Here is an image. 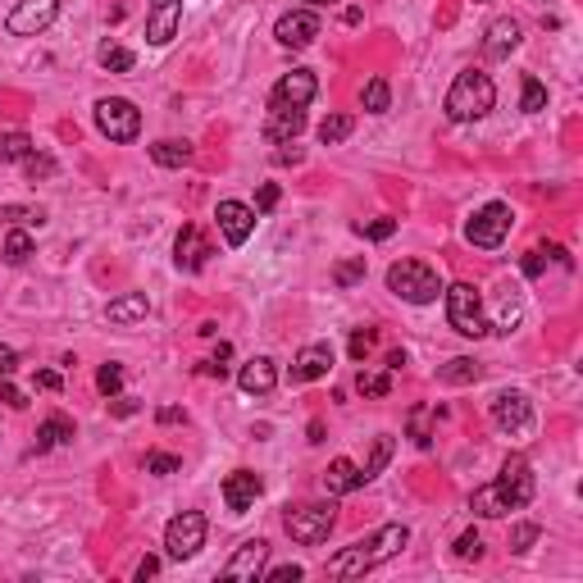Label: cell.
<instances>
[{"label":"cell","mask_w":583,"mask_h":583,"mask_svg":"<svg viewBox=\"0 0 583 583\" xmlns=\"http://www.w3.org/2000/svg\"><path fill=\"white\" fill-rule=\"evenodd\" d=\"M534 492H538L534 465H529V456L516 452V456H506V465H501V474L492 483L470 492V510L483 516V520H501V516H510V510H525L534 501Z\"/></svg>","instance_id":"cell-1"},{"label":"cell","mask_w":583,"mask_h":583,"mask_svg":"<svg viewBox=\"0 0 583 583\" xmlns=\"http://www.w3.org/2000/svg\"><path fill=\"white\" fill-rule=\"evenodd\" d=\"M406 543H410V529H406V525H383V529H374L370 538H360V543L342 547L337 556H328V574H333V579H360V574L379 570L383 561H392Z\"/></svg>","instance_id":"cell-2"},{"label":"cell","mask_w":583,"mask_h":583,"mask_svg":"<svg viewBox=\"0 0 583 583\" xmlns=\"http://www.w3.org/2000/svg\"><path fill=\"white\" fill-rule=\"evenodd\" d=\"M492 105H497V83L488 78L483 68L456 73V83H452V92H447V119H452V123H474V119H483Z\"/></svg>","instance_id":"cell-3"},{"label":"cell","mask_w":583,"mask_h":583,"mask_svg":"<svg viewBox=\"0 0 583 583\" xmlns=\"http://www.w3.org/2000/svg\"><path fill=\"white\" fill-rule=\"evenodd\" d=\"M388 292H397L410 306H433L443 297V278H437V269L424 265V260H397L388 269Z\"/></svg>","instance_id":"cell-4"},{"label":"cell","mask_w":583,"mask_h":583,"mask_svg":"<svg viewBox=\"0 0 583 583\" xmlns=\"http://www.w3.org/2000/svg\"><path fill=\"white\" fill-rule=\"evenodd\" d=\"M510 229H516V210H510L506 201H488L483 210H474V219L465 224V238H470V247L497 251L510 238Z\"/></svg>","instance_id":"cell-5"},{"label":"cell","mask_w":583,"mask_h":583,"mask_svg":"<svg viewBox=\"0 0 583 583\" xmlns=\"http://www.w3.org/2000/svg\"><path fill=\"white\" fill-rule=\"evenodd\" d=\"M443 297H447V324H452L461 337H483V333H492L488 319H483V301H479V292H474L470 283L443 287Z\"/></svg>","instance_id":"cell-6"},{"label":"cell","mask_w":583,"mask_h":583,"mask_svg":"<svg viewBox=\"0 0 583 583\" xmlns=\"http://www.w3.org/2000/svg\"><path fill=\"white\" fill-rule=\"evenodd\" d=\"M333 525H337V510H333V506H297V510H287V516H283L287 538H292V543H301V547H319V543H328Z\"/></svg>","instance_id":"cell-7"},{"label":"cell","mask_w":583,"mask_h":583,"mask_svg":"<svg viewBox=\"0 0 583 583\" xmlns=\"http://www.w3.org/2000/svg\"><path fill=\"white\" fill-rule=\"evenodd\" d=\"M96 128H101L110 141L128 146V141H137V132H141V110H137L132 101H123V96H101V101H96Z\"/></svg>","instance_id":"cell-8"},{"label":"cell","mask_w":583,"mask_h":583,"mask_svg":"<svg viewBox=\"0 0 583 583\" xmlns=\"http://www.w3.org/2000/svg\"><path fill=\"white\" fill-rule=\"evenodd\" d=\"M205 534H210V525H205L201 510H183V516H174L169 529H165V552L174 561H192L205 547Z\"/></svg>","instance_id":"cell-9"},{"label":"cell","mask_w":583,"mask_h":583,"mask_svg":"<svg viewBox=\"0 0 583 583\" xmlns=\"http://www.w3.org/2000/svg\"><path fill=\"white\" fill-rule=\"evenodd\" d=\"M315 96H319V78H315V73L310 68H292V73H283V78L274 83L269 110H306Z\"/></svg>","instance_id":"cell-10"},{"label":"cell","mask_w":583,"mask_h":583,"mask_svg":"<svg viewBox=\"0 0 583 583\" xmlns=\"http://www.w3.org/2000/svg\"><path fill=\"white\" fill-rule=\"evenodd\" d=\"M55 14H59V0H19V5L10 10V19H5V28L14 37H37V32H46L55 23Z\"/></svg>","instance_id":"cell-11"},{"label":"cell","mask_w":583,"mask_h":583,"mask_svg":"<svg viewBox=\"0 0 583 583\" xmlns=\"http://www.w3.org/2000/svg\"><path fill=\"white\" fill-rule=\"evenodd\" d=\"M265 565H269V543H265V538H247V543L229 556V565L219 570V574L233 579V583H256V579L265 574Z\"/></svg>","instance_id":"cell-12"},{"label":"cell","mask_w":583,"mask_h":583,"mask_svg":"<svg viewBox=\"0 0 583 583\" xmlns=\"http://www.w3.org/2000/svg\"><path fill=\"white\" fill-rule=\"evenodd\" d=\"M319 32H324V23H319V14H315V10H287V14L274 23L278 46H292V50H306Z\"/></svg>","instance_id":"cell-13"},{"label":"cell","mask_w":583,"mask_h":583,"mask_svg":"<svg viewBox=\"0 0 583 583\" xmlns=\"http://www.w3.org/2000/svg\"><path fill=\"white\" fill-rule=\"evenodd\" d=\"M488 415L501 433H529V424H534V406H529L525 392H497Z\"/></svg>","instance_id":"cell-14"},{"label":"cell","mask_w":583,"mask_h":583,"mask_svg":"<svg viewBox=\"0 0 583 583\" xmlns=\"http://www.w3.org/2000/svg\"><path fill=\"white\" fill-rule=\"evenodd\" d=\"M183 23V0H146V41L169 46Z\"/></svg>","instance_id":"cell-15"},{"label":"cell","mask_w":583,"mask_h":583,"mask_svg":"<svg viewBox=\"0 0 583 583\" xmlns=\"http://www.w3.org/2000/svg\"><path fill=\"white\" fill-rule=\"evenodd\" d=\"M214 219H219V233H224L229 247H247V238L256 233V210L242 201H219Z\"/></svg>","instance_id":"cell-16"},{"label":"cell","mask_w":583,"mask_h":583,"mask_svg":"<svg viewBox=\"0 0 583 583\" xmlns=\"http://www.w3.org/2000/svg\"><path fill=\"white\" fill-rule=\"evenodd\" d=\"M260 492H265V479L251 474V470H233V474L224 479V501H229L233 516H247V510L260 501Z\"/></svg>","instance_id":"cell-17"},{"label":"cell","mask_w":583,"mask_h":583,"mask_svg":"<svg viewBox=\"0 0 583 583\" xmlns=\"http://www.w3.org/2000/svg\"><path fill=\"white\" fill-rule=\"evenodd\" d=\"M333 370V346L328 342H310L297 351V360H292V383H315Z\"/></svg>","instance_id":"cell-18"},{"label":"cell","mask_w":583,"mask_h":583,"mask_svg":"<svg viewBox=\"0 0 583 583\" xmlns=\"http://www.w3.org/2000/svg\"><path fill=\"white\" fill-rule=\"evenodd\" d=\"M210 256H214V251H210V238H205L196 224H187V229L178 233V242H174V260H178V269L196 274V269H205Z\"/></svg>","instance_id":"cell-19"},{"label":"cell","mask_w":583,"mask_h":583,"mask_svg":"<svg viewBox=\"0 0 583 583\" xmlns=\"http://www.w3.org/2000/svg\"><path fill=\"white\" fill-rule=\"evenodd\" d=\"M238 388H242L247 397H269V392L278 388V364H274L269 355L247 360V364H242V374H238Z\"/></svg>","instance_id":"cell-20"},{"label":"cell","mask_w":583,"mask_h":583,"mask_svg":"<svg viewBox=\"0 0 583 583\" xmlns=\"http://www.w3.org/2000/svg\"><path fill=\"white\" fill-rule=\"evenodd\" d=\"M520 46V23L516 19H492L483 32V55L488 59H510V50Z\"/></svg>","instance_id":"cell-21"},{"label":"cell","mask_w":583,"mask_h":583,"mask_svg":"<svg viewBox=\"0 0 583 583\" xmlns=\"http://www.w3.org/2000/svg\"><path fill=\"white\" fill-rule=\"evenodd\" d=\"M360 488H364V474H360L355 461L337 456V461L324 470V492H328V497H346V492H360Z\"/></svg>","instance_id":"cell-22"},{"label":"cell","mask_w":583,"mask_h":583,"mask_svg":"<svg viewBox=\"0 0 583 583\" xmlns=\"http://www.w3.org/2000/svg\"><path fill=\"white\" fill-rule=\"evenodd\" d=\"M306 128V110H269V123H265V141H274V146H283V141H292Z\"/></svg>","instance_id":"cell-23"},{"label":"cell","mask_w":583,"mask_h":583,"mask_svg":"<svg viewBox=\"0 0 583 583\" xmlns=\"http://www.w3.org/2000/svg\"><path fill=\"white\" fill-rule=\"evenodd\" d=\"M146 310H151L146 292H123V297H114V301L105 306V319H110V324H137V319H146Z\"/></svg>","instance_id":"cell-24"},{"label":"cell","mask_w":583,"mask_h":583,"mask_svg":"<svg viewBox=\"0 0 583 583\" xmlns=\"http://www.w3.org/2000/svg\"><path fill=\"white\" fill-rule=\"evenodd\" d=\"M151 160H156L160 169H183V165H192V146L178 141V137H165V141L151 146Z\"/></svg>","instance_id":"cell-25"},{"label":"cell","mask_w":583,"mask_h":583,"mask_svg":"<svg viewBox=\"0 0 583 583\" xmlns=\"http://www.w3.org/2000/svg\"><path fill=\"white\" fill-rule=\"evenodd\" d=\"M479 364L470 360V355H456V360H447V364H437V383H452V388H465V383H479Z\"/></svg>","instance_id":"cell-26"},{"label":"cell","mask_w":583,"mask_h":583,"mask_svg":"<svg viewBox=\"0 0 583 583\" xmlns=\"http://www.w3.org/2000/svg\"><path fill=\"white\" fill-rule=\"evenodd\" d=\"M64 443H73V424L64 415H50L37 428V452H50V447H64Z\"/></svg>","instance_id":"cell-27"},{"label":"cell","mask_w":583,"mask_h":583,"mask_svg":"<svg viewBox=\"0 0 583 583\" xmlns=\"http://www.w3.org/2000/svg\"><path fill=\"white\" fill-rule=\"evenodd\" d=\"M360 101H364V114H388V110H392V87H388V78H370V83H364V92H360Z\"/></svg>","instance_id":"cell-28"},{"label":"cell","mask_w":583,"mask_h":583,"mask_svg":"<svg viewBox=\"0 0 583 583\" xmlns=\"http://www.w3.org/2000/svg\"><path fill=\"white\" fill-rule=\"evenodd\" d=\"M433 415H437L433 406H415V410H410V424H406V428H410V443H415L419 452H428V447H433V428H428V419H433Z\"/></svg>","instance_id":"cell-29"},{"label":"cell","mask_w":583,"mask_h":583,"mask_svg":"<svg viewBox=\"0 0 583 583\" xmlns=\"http://www.w3.org/2000/svg\"><path fill=\"white\" fill-rule=\"evenodd\" d=\"M32 156V137L28 132H0V165H14Z\"/></svg>","instance_id":"cell-30"},{"label":"cell","mask_w":583,"mask_h":583,"mask_svg":"<svg viewBox=\"0 0 583 583\" xmlns=\"http://www.w3.org/2000/svg\"><path fill=\"white\" fill-rule=\"evenodd\" d=\"M388 461H392V437L383 433V437H374V452H370V461H364V470H360L364 483H374V479L388 470Z\"/></svg>","instance_id":"cell-31"},{"label":"cell","mask_w":583,"mask_h":583,"mask_svg":"<svg viewBox=\"0 0 583 583\" xmlns=\"http://www.w3.org/2000/svg\"><path fill=\"white\" fill-rule=\"evenodd\" d=\"M0 219H10L14 229H41L46 224V210L41 205H5V210H0Z\"/></svg>","instance_id":"cell-32"},{"label":"cell","mask_w":583,"mask_h":583,"mask_svg":"<svg viewBox=\"0 0 583 583\" xmlns=\"http://www.w3.org/2000/svg\"><path fill=\"white\" fill-rule=\"evenodd\" d=\"M5 265H28L32 260V238H28V229H14L10 238H5Z\"/></svg>","instance_id":"cell-33"},{"label":"cell","mask_w":583,"mask_h":583,"mask_svg":"<svg viewBox=\"0 0 583 583\" xmlns=\"http://www.w3.org/2000/svg\"><path fill=\"white\" fill-rule=\"evenodd\" d=\"M351 128H355L351 114H328V119L319 123V141H324V146H337V141L351 137Z\"/></svg>","instance_id":"cell-34"},{"label":"cell","mask_w":583,"mask_h":583,"mask_svg":"<svg viewBox=\"0 0 583 583\" xmlns=\"http://www.w3.org/2000/svg\"><path fill=\"white\" fill-rule=\"evenodd\" d=\"M520 110L525 114H538V110H547V87L534 78V73H525V92H520Z\"/></svg>","instance_id":"cell-35"},{"label":"cell","mask_w":583,"mask_h":583,"mask_svg":"<svg viewBox=\"0 0 583 583\" xmlns=\"http://www.w3.org/2000/svg\"><path fill=\"white\" fill-rule=\"evenodd\" d=\"M355 392L360 397H388L392 392V374H355Z\"/></svg>","instance_id":"cell-36"},{"label":"cell","mask_w":583,"mask_h":583,"mask_svg":"<svg viewBox=\"0 0 583 583\" xmlns=\"http://www.w3.org/2000/svg\"><path fill=\"white\" fill-rule=\"evenodd\" d=\"M132 50H123V46H101V68H110V73H132Z\"/></svg>","instance_id":"cell-37"},{"label":"cell","mask_w":583,"mask_h":583,"mask_svg":"<svg viewBox=\"0 0 583 583\" xmlns=\"http://www.w3.org/2000/svg\"><path fill=\"white\" fill-rule=\"evenodd\" d=\"M96 388H101V397H119V388H123V364H101V374H96Z\"/></svg>","instance_id":"cell-38"},{"label":"cell","mask_w":583,"mask_h":583,"mask_svg":"<svg viewBox=\"0 0 583 583\" xmlns=\"http://www.w3.org/2000/svg\"><path fill=\"white\" fill-rule=\"evenodd\" d=\"M333 283H337V287H355V283H364V256H360V260H342V265H333Z\"/></svg>","instance_id":"cell-39"},{"label":"cell","mask_w":583,"mask_h":583,"mask_svg":"<svg viewBox=\"0 0 583 583\" xmlns=\"http://www.w3.org/2000/svg\"><path fill=\"white\" fill-rule=\"evenodd\" d=\"M178 470H183V461L169 456V452H151V456H146V474H156V479H169Z\"/></svg>","instance_id":"cell-40"},{"label":"cell","mask_w":583,"mask_h":583,"mask_svg":"<svg viewBox=\"0 0 583 583\" xmlns=\"http://www.w3.org/2000/svg\"><path fill=\"white\" fill-rule=\"evenodd\" d=\"M360 238H370V242H388L397 233V219H374V224H355Z\"/></svg>","instance_id":"cell-41"},{"label":"cell","mask_w":583,"mask_h":583,"mask_svg":"<svg viewBox=\"0 0 583 583\" xmlns=\"http://www.w3.org/2000/svg\"><path fill=\"white\" fill-rule=\"evenodd\" d=\"M538 534H543V529H538V525H529V520H525V525H516V529H510V552H529V547L538 543Z\"/></svg>","instance_id":"cell-42"},{"label":"cell","mask_w":583,"mask_h":583,"mask_svg":"<svg viewBox=\"0 0 583 583\" xmlns=\"http://www.w3.org/2000/svg\"><path fill=\"white\" fill-rule=\"evenodd\" d=\"M456 556H461V561H483V538H479L474 529H465V534L456 538Z\"/></svg>","instance_id":"cell-43"},{"label":"cell","mask_w":583,"mask_h":583,"mask_svg":"<svg viewBox=\"0 0 583 583\" xmlns=\"http://www.w3.org/2000/svg\"><path fill=\"white\" fill-rule=\"evenodd\" d=\"M260 579H265V583H297V579H306V570H301V565H274V570H265Z\"/></svg>","instance_id":"cell-44"},{"label":"cell","mask_w":583,"mask_h":583,"mask_svg":"<svg viewBox=\"0 0 583 583\" xmlns=\"http://www.w3.org/2000/svg\"><path fill=\"white\" fill-rule=\"evenodd\" d=\"M23 169H28V178L37 183V178H50V174H55V160H50V156H37V151H32V156L23 160Z\"/></svg>","instance_id":"cell-45"},{"label":"cell","mask_w":583,"mask_h":583,"mask_svg":"<svg viewBox=\"0 0 583 583\" xmlns=\"http://www.w3.org/2000/svg\"><path fill=\"white\" fill-rule=\"evenodd\" d=\"M370 346H374V333H370V328H355V333H351V360H355V364L370 355Z\"/></svg>","instance_id":"cell-46"},{"label":"cell","mask_w":583,"mask_h":583,"mask_svg":"<svg viewBox=\"0 0 583 583\" xmlns=\"http://www.w3.org/2000/svg\"><path fill=\"white\" fill-rule=\"evenodd\" d=\"M0 401H5L10 410H23V406H28V401H23V392H19L10 379H0Z\"/></svg>","instance_id":"cell-47"},{"label":"cell","mask_w":583,"mask_h":583,"mask_svg":"<svg viewBox=\"0 0 583 583\" xmlns=\"http://www.w3.org/2000/svg\"><path fill=\"white\" fill-rule=\"evenodd\" d=\"M32 383H37L41 392H59V388H64V379H59L55 370H37V379H32Z\"/></svg>","instance_id":"cell-48"},{"label":"cell","mask_w":583,"mask_h":583,"mask_svg":"<svg viewBox=\"0 0 583 583\" xmlns=\"http://www.w3.org/2000/svg\"><path fill=\"white\" fill-rule=\"evenodd\" d=\"M141 406L132 401V397H110V415H119V419H128V415H137Z\"/></svg>","instance_id":"cell-49"},{"label":"cell","mask_w":583,"mask_h":583,"mask_svg":"<svg viewBox=\"0 0 583 583\" xmlns=\"http://www.w3.org/2000/svg\"><path fill=\"white\" fill-rule=\"evenodd\" d=\"M278 205V187L274 183H265L260 192H256V210H274Z\"/></svg>","instance_id":"cell-50"},{"label":"cell","mask_w":583,"mask_h":583,"mask_svg":"<svg viewBox=\"0 0 583 583\" xmlns=\"http://www.w3.org/2000/svg\"><path fill=\"white\" fill-rule=\"evenodd\" d=\"M14 364H19L14 346H0V379H10V374H14Z\"/></svg>","instance_id":"cell-51"},{"label":"cell","mask_w":583,"mask_h":583,"mask_svg":"<svg viewBox=\"0 0 583 583\" xmlns=\"http://www.w3.org/2000/svg\"><path fill=\"white\" fill-rule=\"evenodd\" d=\"M156 419H160V424H187V410H178V406H160Z\"/></svg>","instance_id":"cell-52"},{"label":"cell","mask_w":583,"mask_h":583,"mask_svg":"<svg viewBox=\"0 0 583 583\" xmlns=\"http://www.w3.org/2000/svg\"><path fill=\"white\" fill-rule=\"evenodd\" d=\"M156 574H160V561H156V556H146V561L137 565V579H141V583H146V579H156Z\"/></svg>","instance_id":"cell-53"},{"label":"cell","mask_w":583,"mask_h":583,"mask_svg":"<svg viewBox=\"0 0 583 583\" xmlns=\"http://www.w3.org/2000/svg\"><path fill=\"white\" fill-rule=\"evenodd\" d=\"M274 160H278V165H301V151H297V146H292V151H278Z\"/></svg>","instance_id":"cell-54"},{"label":"cell","mask_w":583,"mask_h":583,"mask_svg":"<svg viewBox=\"0 0 583 583\" xmlns=\"http://www.w3.org/2000/svg\"><path fill=\"white\" fill-rule=\"evenodd\" d=\"M401 364H406V351H392V355H388V370L397 374V370H401Z\"/></svg>","instance_id":"cell-55"},{"label":"cell","mask_w":583,"mask_h":583,"mask_svg":"<svg viewBox=\"0 0 583 583\" xmlns=\"http://www.w3.org/2000/svg\"><path fill=\"white\" fill-rule=\"evenodd\" d=\"M324 5H337V0H301V10H324Z\"/></svg>","instance_id":"cell-56"},{"label":"cell","mask_w":583,"mask_h":583,"mask_svg":"<svg viewBox=\"0 0 583 583\" xmlns=\"http://www.w3.org/2000/svg\"><path fill=\"white\" fill-rule=\"evenodd\" d=\"M479 5H483V0H479Z\"/></svg>","instance_id":"cell-57"}]
</instances>
